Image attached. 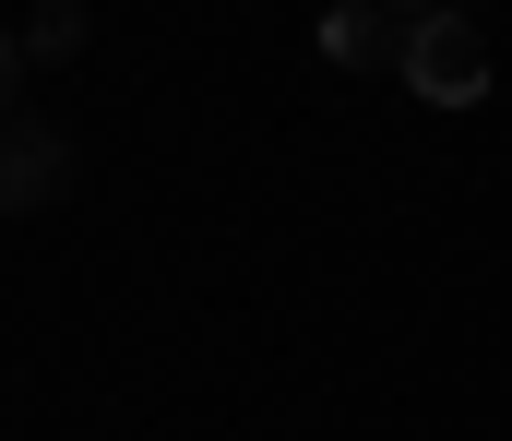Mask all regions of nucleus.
<instances>
[{"label": "nucleus", "instance_id": "f257e3e1", "mask_svg": "<svg viewBox=\"0 0 512 441\" xmlns=\"http://www.w3.org/2000/svg\"><path fill=\"white\" fill-rule=\"evenodd\" d=\"M393 72L417 84V108H489V84H501V60H489V24H477L465 0H453V12H429V24H405Z\"/></svg>", "mask_w": 512, "mask_h": 441}, {"label": "nucleus", "instance_id": "f03ea898", "mask_svg": "<svg viewBox=\"0 0 512 441\" xmlns=\"http://www.w3.org/2000/svg\"><path fill=\"white\" fill-rule=\"evenodd\" d=\"M72 191V132H48V120H0V227L12 215H36V203H60Z\"/></svg>", "mask_w": 512, "mask_h": 441}, {"label": "nucleus", "instance_id": "7ed1b4c3", "mask_svg": "<svg viewBox=\"0 0 512 441\" xmlns=\"http://www.w3.org/2000/svg\"><path fill=\"white\" fill-rule=\"evenodd\" d=\"M84 48H96V12H84V0H36V24H24V60L48 72V60H84Z\"/></svg>", "mask_w": 512, "mask_h": 441}, {"label": "nucleus", "instance_id": "20e7f679", "mask_svg": "<svg viewBox=\"0 0 512 441\" xmlns=\"http://www.w3.org/2000/svg\"><path fill=\"white\" fill-rule=\"evenodd\" d=\"M322 60H346V72L393 60V48H382V12H370V0H334V12H322Z\"/></svg>", "mask_w": 512, "mask_h": 441}, {"label": "nucleus", "instance_id": "39448f33", "mask_svg": "<svg viewBox=\"0 0 512 441\" xmlns=\"http://www.w3.org/2000/svg\"><path fill=\"white\" fill-rule=\"evenodd\" d=\"M24 72H36V60H24V24H0V120H12V96H24Z\"/></svg>", "mask_w": 512, "mask_h": 441}, {"label": "nucleus", "instance_id": "423d86ee", "mask_svg": "<svg viewBox=\"0 0 512 441\" xmlns=\"http://www.w3.org/2000/svg\"><path fill=\"white\" fill-rule=\"evenodd\" d=\"M370 12H393V24H429V12H453V0H370Z\"/></svg>", "mask_w": 512, "mask_h": 441}]
</instances>
